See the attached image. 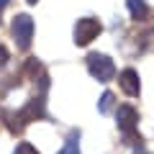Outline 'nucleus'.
I'll return each instance as SVG.
<instances>
[{"mask_svg": "<svg viewBox=\"0 0 154 154\" xmlns=\"http://www.w3.org/2000/svg\"><path fill=\"white\" fill-rule=\"evenodd\" d=\"M116 123H118V128L123 131V136H126L128 144H141V136L136 134L139 113H136L134 105H118V110H116Z\"/></svg>", "mask_w": 154, "mask_h": 154, "instance_id": "nucleus-1", "label": "nucleus"}, {"mask_svg": "<svg viewBox=\"0 0 154 154\" xmlns=\"http://www.w3.org/2000/svg\"><path fill=\"white\" fill-rule=\"evenodd\" d=\"M11 33H13V41L21 51H26L31 46V38H33V18L26 16V13H18L11 23Z\"/></svg>", "mask_w": 154, "mask_h": 154, "instance_id": "nucleus-2", "label": "nucleus"}, {"mask_svg": "<svg viewBox=\"0 0 154 154\" xmlns=\"http://www.w3.org/2000/svg\"><path fill=\"white\" fill-rule=\"evenodd\" d=\"M88 69L98 82H110L116 77V64L105 54H88Z\"/></svg>", "mask_w": 154, "mask_h": 154, "instance_id": "nucleus-3", "label": "nucleus"}, {"mask_svg": "<svg viewBox=\"0 0 154 154\" xmlns=\"http://www.w3.org/2000/svg\"><path fill=\"white\" fill-rule=\"evenodd\" d=\"M100 31H103V26H100L98 18H80V21L75 23V44L77 46H88L93 38L100 36Z\"/></svg>", "mask_w": 154, "mask_h": 154, "instance_id": "nucleus-4", "label": "nucleus"}, {"mask_svg": "<svg viewBox=\"0 0 154 154\" xmlns=\"http://www.w3.org/2000/svg\"><path fill=\"white\" fill-rule=\"evenodd\" d=\"M118 85H121V90L128 95V98H139V93H141L139 72H136V69H131V67H126V69L118 75Z\"/></svg>", "mask_w": 154, "mask_h": 154, "instance_id": "nucleus-5", "label": "nucleus"}, {"mask_svg": "<svg viewBox=\"0 0 154 154\" xmlns=\"http://www.w3.org/2000/svg\"><path fill=\"white\" fill-rule=\"evenodd\" d=\"M18 113L23 116V121H26V123H31V121H36V118H41V116L46 113V108H44V98H41V95H38V98H31L21 110H18Z\"/></svg>", "mask_w": 154, "mask_h": 154, "instance_id": "nucleus-6", "label": "nucleus"}, {"mask_svg": "<svg viewBox=\"0 0 154 154\" xmlns=\"http://www.w3.org/2000/svg\"><path fill=\"white\" fill-rule=\"evenodd\" d=\"M126 3H128V11H131L134 21H146L149 18V5L144 0H126Z\"/></svg>", "mask_w": 154, "mask_h": 154, "instance_id": "nucleus-7", "label": "nucleus"}, {"mask_svg": "<svg viewBox=\"0 0 154 154\" xmlns=\"http://www.w3.org/2000/svg\"><path fill=\"white\" fill-rule=\"evenodd\" d=\"M57 154H80V134L72 131V134H69V139L64 141V146H62Z\"/></svg>", "mask_w": 154, "mask_h": 154, "instance_id": "nucleus-8", "label": "nucleus"}, {"mask_svg": "<svg viewBox=\"0 0 154 154\" xmlns=\"http://www.w3.org/2000/svg\"><path fill=\"white\" fill-rule=\"evenodd\" d=\"M113 105H116V95L113 93H103V98H100V103H98V110L100 113H110Z\"/></svg>", "mask_w": 154, "mask_h": 154, "instance_id": "nucleus-9", "label": "nucleus"}, {"mask_svg": "<svg viewBox=\"0 0 154 154\" xmlns=\"http://www.w3.org/2000/svg\"><path fill=\"white\" fill-rule=\"evenodd\" d=\"M13 154H38V149H36V146H31L28 141H21V144L16 146V152H13Z\"/></svg>", "mask_w": 154, "mask_h": 154, "instance_id": "nucleus-10", "label": "nucleus"}, {"mask_svg": "<svg viewBox=\"0 0 154 154\" xmlns=\"http://www.w3.org/2000/svg\"><path fill=\"white\" fill-rule=\"evenodd\" d=\"M8 62H11V51H8L3 44H0V69H5Z\"/></svg>", "mask_w": 154, "mask_h": 154, "instance_id": "nucleus-11", "label": "nucleus"}, {"mask_svg": "<svg viewBox=\"0 0 154 154\" xmlns=\"http://www.w3.org/2000/svg\"><path fill=\"white\" fill-rule=\"evenodd\" d=\"M134 154H152V152H146V149H136Z\"/></svg>", "mask_w": 154, "mask_h": 154, "instance_id": "nucleus-12", "label": "nucleus"}, {"mask_svg": "<svg viewBox=\"0 0 154 154\" xmlns=\"http://www.w3.org/2000/svg\"><path fill=\"white\" fill-rule=\"evenodd\" d=\"M8 3H11V0H0V8H5V5H8Z\"/></svg>", "mask_w": 154, "mask_h": 154, "instance_id": "nucleus-13", "label": "nucleus"}, {"mask_svg": "<svg viewBox=\"0 0 154 154\" xmlns=\"http://www.w3.org/2000/svg\"><path fill=\"white\" fill-rule=\"evenodd\" d=\"M26 3H28V5H36V3H38V0H26Z\"/></svg>", "mask_w": 154, "mask_h": 154, "instance_id": "nucleus-14", "label": "nucleus"}]
</instances>
